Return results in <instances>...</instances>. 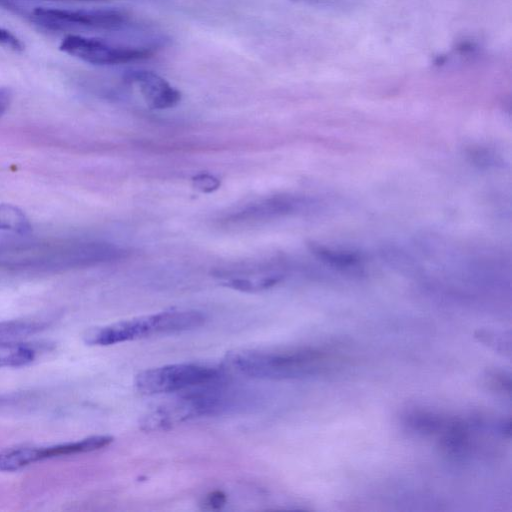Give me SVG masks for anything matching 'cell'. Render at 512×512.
<instances>
[{
  "label": "cell",
  "mask_w": 512,
  "mask_h": 512,
  "mask_svg": "<svg viewBox=\"0 0 512 512\" xmlns=\"http://www.w3.org/2000/svg\"><path fill=\"white\" fill-rule=\"evenodd\" d=\"M220 377L217 367L182 363L144 370L137 374L135 386L141 393L153 395L209 384Z\"/></svg>",
  "instance_id": "277c9868"
},
{
  "label": "cell",
  "mask_w": 512,
  "mask_h": 512,
  "mask_svg": "<svg viewBox=\"0 0 512 512\" xmlns=\"http://www.w3.org/2000/svg\"><path fill=\"white\" fill-rule=\"evenodd\" d=\"M0 46L16 52L23 51L25 47L21 39L4 28H0Z\"/></svg>",
  "instance_id": "9a60e30c"
},
{
  "label": "cell",
  "mask_w": 512,
  "mask_h": 512,
  "mask_svg": "<svg viewBox=\"0 0 512 512\" xmlns=\"http://www.w3.org/2000/svg\"><path fill=\"white\" fill-rule=\"evenodd\" d=\"M35 446L8 448L0 452V471L14 472L36 463Z\"/></svg>",
  "instance_id": "7c38bea8"
},
{
  "label": "cell",
  "mask_w": 512,
  "mask_h": 512,
  "mask_svg": "<svg viewBox=\"0 0 512 512\" xmlns=\"http://www.w3.org/2000/svg\"><path fill=\"white\" fill-rule=\"evenodd\" d=\"M33 22L53 31L119 30L128 25V15L117 9H67L36 7Z\"/></svg>",
  "instance_id": "3957f363"
},
{
  "label": "cell",
  "mask_w": 512,
  "mask_h": 512,
  "mask_svg": "<svg viewBox=\"0 0 512 512\" xmlns=\"http://www.w3.org/2000/svg\"><path fill=\"white\" fill-rule=\"evenodd\" d=\"M59 49L81 61L101 66L138 61L149 58L154 53L150 47L114 44L80 34H68L61 41Z\"/></svg>",
  "instance_id": "5b68a950"
},
{
  "label": "cell",
  "mask_w": 512,
  "mask_h": 512,
  "mask_svg": "<svg viewBox=\"0 0 512 512\" xmlns=\"http://www.w3.org/2000/svg\"><path fill=\"white\" fill-rule=\"evenodd\" d=\"M226 502V495L221 491H214L207 494L202 502L205 509L216 510L220 509Z\"/></svg>",
  "instance_id": "2e32d148"
},
{
  "label": "cell",
  "mask_w": 512,
  "mask_h": 512,
  "mask_svg": "<svg viewBox=\"0 0 512 512\" xmlns=\"http://www.w3.org/2000/svg\"><path fill=\"white\" fill-rule=\"evenodd\" d=\"M125 81L136 85L147 105L152 109H168L181 100V93L167 80L148 70L128 71Z\"/></svg>",
  "instance_id": "ba28073f"
},
{
  "label": "cell",
  "mask_w": 512,
  "mask_h": 512,
  "mask_svg": "<svg viewBox=\"0 0 512 512\" xmlns=\"http://www.w3.org/2000/svg\"><path fill=\"white\" fill-rule=\"evenodd\" d=\"M79 1H83V0H79ZM84 1H94V0H84Z\"/></svg>",
  "instance_id": "d6986e66"
},
{
  "label": "cell",
  "mask_w": 512,
  "mask_h": 512,
  "mask_svg": "<svg viewBox=\"0 0 512 512\" xmlns=\"http://www.w3.org/2000/svg\"><path fill=\"white\" fill-rule=\"evenodd\" d=\"M0 230L25 235L31 232L32 225L19 207L13 204L1 203Z\"/></svg>",
  "instance_id": "4fadbf2b"
},
{
  "label": "cell",
  "mask_w": 512,
  "mask_h": 512,
  "mask_svg": "<svg viewBox=\"0 0 512 512\" xmlns=\"http://www.w3.org/2000/svg\"><path fill=\"white\" fill-rule=\"evenodd\" d=\"M303 1H308V0H303ZM311 1V0H310Z\"/></svg>",
  "instance_id": "ffe728a7"
},
{
  "label": "cell",
  "mask_w": 512,
  "mask_h": 512,
  "mask_svg": "<svg viewBox=\"0 0 512 512\" xmlns=\"http://www.w3.org/2000/svg\"><path fill=\"white\" fill-rule=\"evenodd\" d=\"M47 326L35 320H9L0 322V343L20 342L22 339L36 334Z\"/></svg>",
  "instance_id": "30bf717a"
},
{
  "label": "cell",
  "mask_w": 512,
  "mask_h": 512,
  "mask_svg": "<svg viewBox=\"0 0 512 512\" xmlns=\"http://www.w3.org/2000/svg\"><path fill=\"white\" fill-rule=\"evenodd\" d=\"M36 350L20 342L0 343V368L20 367L33 362Z\"/></svg>",
  "instance_id": "8fae6325"
},
{
  "label": "cell",
  "mask_w": 512,
  "mask_h": 512,
  "mask_svg": "<svg viewBox=\"0 0 512 512\" xmlns=\"http://www.w3.org/2000/svg\"><path fill=\"white\" fill-rule=\"evenodd\" d=\"M222 400L207 394H189L149 412L140 422L146 431L163 430L186 420L214 414Z\"/></svg>",
  "instance_id": "8992f818"
},
{
  "label": "cell",
  "mask_w": 512,
  "mask_h": 512,
  "mask_svg": "<svg viewBox=\"0 0 512 512\" xmlns=\"http://www.w3.org/2000/svg\"><path fill=\"white\" fill-rule=\"evenodd\" d=\"M193 185L202 192H212L220 186V181L210 174H199L193 178Z\"/></svg>",
  "instance_id": "5bb4252c"
},
{
  "label": "cell",
  "mask_w": 512,
  "mask_h": 512,
  "mask_svg": "<svg viewBox=\"0 0 512 512\" xmlns=\"http://www.w3.org/2000/svg\"><path fill=\"white\" fill-rule=\"evenodd\" d=\"M319 358L313 351L242 349L227 353L225 362L235 372L258 379H281L307 372Z\"/></svg>",
  "instance_id": "7a4b0ae2"
},
{
  "label": "cell",
  "mask_w": 512,
  "mask_h": 512,
  "mask_svg": "<svg viewBox=\"0 0 512 512\" xmlns=\"http://www.w3.org/2000/svg\"><path fill=\"white\" fill-rule=\"evenodd\" d=\"M12 99V90L9 87H0V118L9 109Z\"/></svg>",
  "instance_id": "e0dca14e"
},
{
  "label": "cell",
  "mask_w": 512,
  "mask_h": 512,
  "mask_svg": "<svg viewBox=\"0 0 512 512\" xmlns=\"http://www.w3.org/2000/svg\"><path fill=\"white\" fill-rule=\"evenodd\" d=\"M112 442L113 437L109 435H95L78 441L66 442L47 447H36L37 461L39 462L55 457L97 451L110 445Z\"/></svg>",
  "instance_id": "9c48e42d"
},
{
  "label": "cell",
  "mask_w": 512,
  "mask_h": 512,
  "mask_svg": "<svg viewBox=\"0 0 512 512\" xmlns=\"http://www.w3.org/2000/svg\"><path fill=\"white\" fill-rule=\"evenodd\" d=\"M300 198L293 196H272L247 204L226 215L225 225H253L291 214L301 207Z\"/></svg>",
  "instance_id": "52a82bcc"
},
{
  "label": "cell",
  "mask_w": 512,
  "mask_h": 512,
  "mask_svg": "<svg viewBox=\"0 0 512 512\" xmlns=\"http://www.w3.org/2000/svg\"><path fill=\"white\" fill-rule=\"evenodd\" d=\"M204 322L205 315L200 311L168 310L91 328L83 338L88 345L108 346L153 335L186 331Z\"/></svg>",
  "instance_id": "6da1fadb"
},
{
  "label": "cell",
  "mask_w": 512,
  "mask_h": 512,
  "mask_svg": "<svg viewBox=\"0 0 512 512\" xmlns=\"http://www.w3.org/2000/svg\"><path fill=\"white\" fill-rule=\"evenodd\" d=\"M17 398L15 396H12V395H7V396H4V395H1L0 396V406H4V405H7V404H10L11 402L15 401Z\"/></svg>",
  "instance_id": "ac0fdd59"
}]
</instances>
